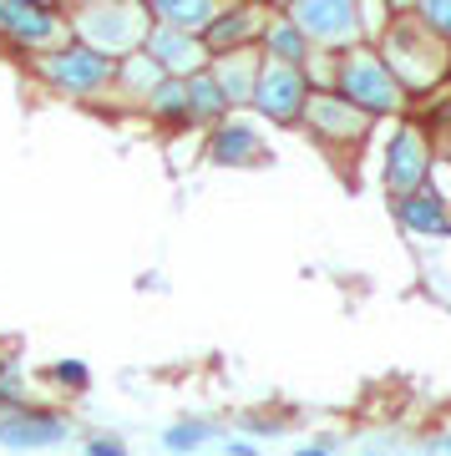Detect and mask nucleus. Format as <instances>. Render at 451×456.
<instances>
[{"instance_id":"19","label":"nucleus","mask_w":451,"mask_h":456,"mask_svg":"<svg viewBox=\"0 0 451 456\" xmlns=\"http://www.w3.org/2000/svg\"><path fill=\"white\" fill-rule=\"evenodd\" d=\"M147 112L158 117V122H188V92H183V77H162L152 92H147Z\"/></svg>"},{"instance_id":"28","label":"nucleus","mask_w":451,"mask_h":456,"mask_svg":"<svg viewBox=\"0 0 451 456\" xmlns=\"http://www.w3.org/2000/svg\"><path fill=\"white\" fill-rule=\"evenodd\" d=\"M436 446H441V452H447V456H451V431H447V436H441V441H436Z\"/></svg>"},{"instance_id":"23","label":"nucleus","mask_w":451,"mask_h":456,"mask_svg":"<svg viewBox=\"0 0 451 456\" xmlns=\"http://www.w3.org/2000/svg\"><path fill=\"white\" fill-rule=\"evenodd\" d=\"M416 16L441 46H451V0H416Z\"/></svg>"},{"instance_id":"31","label":"nucleus","mask_w":451,"mask_h":456,"mask_svg":"<svg viewBox=\"0 0 451 456\" xmlns=\"http://www.w3.org/2000/svg\"><path fill=\"white\" fill-rule=\"evenodd\" d=\"M275 5H290V0H275Z\"/></svg>"},{"instance_id":"3","label":"nucleus","mask_w":451,"mask_h":456,"mask_svg":"<svg viewBox=\"0 0 451 456\" xmlns=\"http://www.w3.org/2000/svg\"><path fill=\"white\" fill-rule=\"evenodd\" d=\"M36 71L62 97H102L117 77V61L102 56V51H92V46H81V41H62V46L41 51Z\"/></svg>"},{"instance_id":"33","label":"nucleus","mask_w":451,"mask_h":456,"mask_svg":"<svg viewBox=\"0 0 451 456\" xmlns=\"http://www.w3.org/2000/svg\"><path fill=\"white\" fill-rule=\"evenodd\" d=\"M375 456H381V452H375Z\"/></svg>"},{"instance_id":"25","label":"nucleus","mask_w":451,"mask_h":456,"mask_svg":"<svg viewBox=\"0 0 451 456\" xmlns=\"http://www.w3.org/2000/svg\"><path fill=\"white\" fill-rule=\"evenodd\" d=\"M243 431H254V436H279L284 426H279L275 416H243Z\"/></svg>"},{"instance_id":"26","label":"nucleus","mask_w":451,"mask_h":456,"mask_svg":"<svg viewBox=\"0 0 451 456\" xmlns=\"http://www.w3.org/2000/svg\"><path fill=\"white\" fill-rule=\"evenodd\" d=\"M224 456H258L254 441H224Z\"/></svg>"},{"instance_id":"30","label":"nucleus","mask_w":451,"mask_h":456,"mask_svg":"<svg viewBox=\"0 0 451 456\" xmlns=\"http://www.w3.org/2000/svg\"><path fill=\"white\" fill-rule=\"evenodd\" d=\"M77 5H97V0H77Z\"/></svg>"},{"instance_id":"8","label":"nucleus","mask_w":451,"mask_h":456,"mask_svg":"<svg viewBox=\"0 0 451 456\" xmlns=\"http://www.w3.org/2000/svg\"><path fill=\"white\" fill-rule=\"evenodd\" d=\"M71 441V421L51 406H16L0 411V446L5 452H51V446H66Z\"/></svg>"},{"instance_id":"7","label":"nucleus","mask_w":451,"mask_h":456,"mask_svg":"<svg viewBox=\"0 0 451 456\" xmlns=\"http://www.w3.org/2000/svg\"><path fill=\"white\" fill-rule=\"evenodd\" d=\"M0 41L26 51H51L71 41V26L56 5H41V0H0Z\"/></svg>"},{"instance_id":"12","label":"nucleus","mask_w":451,"mask_h":456,"mask_svg":"<svg viewBox=\"0 0 451 456\" xmlns=\"http://www.w3.org/2000/svg\"><path fill=\"white\" fill-rule=\"evenodd\" d=\"M315 137H324V142H360L365 137V122L371 117L355 112L345 97H335V92H309L305 102V117H299Z\"/></svg>"},{"instance_id":"13","label":"nucleus","mask_w":451,"mask_h":456,"mask_svg":"<svg viewBox=\"0 0 451 456\" xmlns=\"http://www.w3.org/2000/svg\"><path fill=\"white\" fill-rule=\"evenodd\" d=\"M390 213H396V228L411 239H451V203H441L431 188L390 198Z\"/></svg>"},{"instance_id":"32","label":"nucleus","mask_w":451,"mask_h":456,"mask_svg":"<svg viewBox=\"0 0 451 456\" xmlns=\"http://www.w3.org/2000/svg\"><path fill=\"white\" fill-rule=\"evenodd\" d=\"M143 5H147V0H143Z\"/></svg>"},{"instance_id":"14","label":"nucleus","mask_w":451,"mask_h":456,"mask_svg":"<svg viewBox=\"0 0 451 456\" xmlns=\"http://www.w3.org/2000/svg\"><path fill=\"white\" fill-rule=\"evenodd\" d=\"M264 31L258 26V11L254 5H234V11H218V16L198 31V41L213 51V56H224V51H239V46H254V36Z\"/></svg>"},{"instance_id":"6","label":"nucleus","mask_w":451,"mask_h":456,"mask_svg":"<svg viewBox=\"0 0 451 456\" xmlns=\"http://www.w3.org/2000/svg\"><path fill=\"white\" fill-rule=\"evenodd\" d=\"M305 102H309V77L305 66H258V82H254V97H249V107H254L264 122H279V127H294L299 117H305Z\"/></svg>"},{"instance_id":"20","label":"nucleus","mask_w":451,"mask_h":456,"mask_svg":"<svg viewBox=\"0 0 451 456\" xmlns=\"http://www.w3.org/2000/svg\"><path fill=\"white\" fill-rule=\"evenodd\" d=\"M41 380H46L51 391H62V395H86L92 391V365L86 360H46L41 365Z\"/></svg>"},{"instance_id":"29","label":"nucleus","mask_w":451,"mask_h":456,"mask_svg":"<svg viewBox=\"0 0 451 456\" xmlns=\"http://www.w3.org/2000/svg\"><path fill=\"white\" fill-rule=\"evenodd\" d=\"M41 5H56V11H62V0H41Z\"/></svg>"},{"instance_id":"11","label":"nucleus","mask_w":451,"mask_h":456,"mask_svg":"<svg viewBox=\"0 0 451 456\" xmlns=\"http://www.w3.org/2000/svg\"><path fill=\"white\" fill-rule=\"evenodd\" d=\"M269 158V142H264V132L254 122H243V117H224V122H213L209 127V163L218 167H254Z\"/></svg>"},{"instance_id":"17","label":"nucleus","mask_w":451,"mask_h":456,"mask_svg":"<svg viewBox=\"0 0 451 456\" xmlns=\"http://www.w3.org/2000/svg\"><path fill=\"white\" fill-rule=\"evenodd\" d=\"M258 41H264V56H269V61H279V66H305L309 51H315V46L305 41V31H299L290 16L269 20V26L258 31Z\"/></svg>"},{"instance_id":"24","label":"nucleus","mask_w":451,"mask_h":456,"mask_svg":"<svg viewBox=\"0 0 451 456\" xmlns=\"http://www.w3.org/2000/svg\"><path fill=\"white\" fill-rule=\"evenodd\" d=\"M81 452L86 456H132V446L117 431H92V436L81 441Z\"/></svg>"},{"instance_id":"18","label":"nucleus","mask_w":451,"mask_h":456,"mask_svg":"<svg viewBox=\"0 0 451 456\" xmlns=\"http://www.w3.org/2000/svg\"><path fill=\"white\" fill-rule=\"evenodd\" d=\"M147 16L158 26H177V31H203L218 16V0H147Z\"/></svg>"},{"instance_id":"15","label":"nucleus","mask_w":451,"mask_h":456,"mask_svg":"<svg viewBox=\"0 0 451 456\" xmlns=\"http://www.w3.org/2000/svg\"><path fill=\"white\" fill-rule=\"evenodd\" d=\"M209 71H213V82L224 86L228 107H249V97H254V82H258V56H254V46L224 51V56H218Z\"/></svg>"},{"instance_id":"2","label":"nucleus","mask_w":451,"mask_h":456,"mask_svg":"<svg viewBox=\"0 0 451 456\" xmlns=\"http://www.w3.org/2000/svg\"><path fill=\"white\" fill-rule=\"evenodd\" d=\"M335 82H340V97L350 102L355 112H365V117H396L401 112V82L390 77V66L381 61V51H360L350 46L345 51V61H340L335 71Z\"/></svg>"},{"instance_id":"4","label":"nucleus","mask_w":451,"mask_h":456,"mask_svg":"<svg viewBox=\"0 0 451 456\" xmlns=\"http://www.w3.org/2000/svg\"><path fill=\"white\" fill-rule=\"evenodd\" d=\"M381 61L390 66V77L401 82V92H426V86L447 71V46H441L426 26L401 20L396 31H386V51H381Z\"/></svg>"},{"instance_id":"9","label":"nucleus","mask_w":451,"mask_h":456,"mask_svg":"<svg viewBox=\"0 0 451 456\" xmlns=\"http://www.w3.org/2000/svg\"><path fill=\"white\" fill-rule=\"evenodd\" d=\"M431 142H426V132L416 127H396V137H390L386 147V167H381V183H386L390 198L401 193H416V188H426V173H431Z\"/></svg>"},{"instance_id":"21","label":"nucleus","mask_w":451,"mask_h":456,"mask_svg":"<svg viewBox=\"0 0 451 456\" xmlns=\"http://www.w3.org/2000/svg\"><path fill=\"white\" fill-rule=\"evenodd\" d=\"M209 441H213V426L188 416V421H173V426H168V431L158 436V446H162L168 456H193V452H203Z\"/></svg>"},{"instance_id":"16","label":"nucleus","mask_w":451,"mask_h":456,"mask_svg":"<svg viewBox=\"0 0 451 456\" xmlns=\"http://www.w3.org/2000/svg\"><path fill=\"white\" fill-rule=\"evenodd\" d=\"M183 92H188V122H224L234 107H228L224 86L213 82V71L203 66V71H193V77H183Z\"/></svg>"},{"instance_id":"10","label":"nucleus","mask_w":451,"mask_h":456,"mask_svg":"<svg viewBox=\"0 0 451 456\" xmlns=\"http://www.w3.org/2000/svg\"><path fill=\"white\" fill-rule=\"evenodd\" d=\"M143 56L162 77H193L209 66V46L198 41V31H177V26H158V20L143 36Z\"/></svg>"},{"instance_id":"27","label":"nucleus","mask_w":451,"mask_h":456,"mask_svg":"<svg viewBox=\"0 0 451 456\" xmlns=\"http://www.w3.org/2000/svg\"><path fill=\"white\" fill-rule=\"evenodd\" d=\"M294 456H335L330 446H320V441H309V446H294Z\"/></svg>"},{"instance_id":"1","label":"nucleus","mask_w":451,"mask_h":456,"mask_svg":"<svg viewBox=\"0 0 451 456\" xmlns=\"http://www.w3.org/2000/svg\"><path fill=\"white\" fill-rule=\"evenodd\" d=\"M71 36H77L81 46L102 51V56H132V51H143V36L152 26L143 0H97V5H77V16L66 20Z\"/></svg>"},{"instance_id":"22","label":"nucleus","mask_w":451,"mask_h":456,"mask_svg":"<svg viewBox=\"0 0 451 456\" xmlns=\"http://www.w3.org/2000/svg\"><path fill=\"white\" fill-rule=\"evenodd\" d=\"M117 86H122V92H127V97H137L143 102L147 92H152V86L162 82V71L152 61H147L143 51H132V56H122V61H117V77H112Z\"/></svg>"},{"instance_id":"5","label":"nucleus","mask_w":451,"mask_h":456,"mask_svg":"<svg viewBox=\"0 0 451 456\" xmlns=\"http://www.w3.org/2000/svg\"><path fill=\"white\" fill-rule=\"evenodd\" d=\"M290 20L324 51H350L360 41V0H290Z\"/></svg>"}]
</instances>
